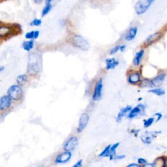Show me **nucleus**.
Returning a JSON list of instances; mask_svg holds the SVG:
<instances>
[{"label": "nucleus", "instance_id": "1", "mask_svg": "<svg viewBox=\"0 0 167 167\" xmlns=\"http://www.w3.org/2000/svg\"><path fill=\"white\" fill-rule=\"evenodd\" d=\"M156 0H138L134 6V9L138 14H143L148 11L150 7Z\"/></svg>", "mask_w": 167, "mask_h": 167}, {"label": "nucleus", "instance_id": "2", "mask_svg": "<svg viewBox=\"0 0 167 167\" xmlns=\"http://www.w3.org/2000/svg\"><path fill=\"white\" fill-rule=\"evenodd\" d=\"M72 43L74 46H76L78 49L82 50H87L90 49L89 43L86 39L80 35H75L73 37Z\"/></svg>", "mask_w": 167, "mask_h": 167}, {"label": "nucleus", "instance_id": "3", "mask_svg": "<svg viewBox=\"0 0 167 167\" xmlns=\"http://www.w3.org/2000/svg\"><path fill=\"white\" fill-rule=\"evenodd\" d=\"M7 93L12 99L17 101L22 97L23 91L19 85H13L8 89Z\"/></svg>", "mask_w": 167, "mask_h": 167}, {"label": "nucleus", "instance_id": "4", "mask_svg": "<svg viewBox=\"0 0 167 167\" xmlns=\"http://www.w3.org/2000/svg\"><path fill=\"white\" fill-rule=\"evenodd\" d=\"M89 120H90V117H89V115L87 114L84 113L81 115V116L80 118V120H79L78 127L77 128V132L78 133H82L84 131V129L86 128V127L87 126V124H88L89 122Z\"/></svg>", "mask_w": 167, "mask_h": 167}, {"label": "nucleus", "instance_id": "5", "mask_svg": "<svg viewBox=\"0 0 167 167\" xmlns=\"http://www.w3.org/2000/svg\"><path fill=\"white\" fill-rule=\"evenodd\" d=\"M78 139L76 137H73L69 138L64 145V150L67 152H72L73 150L78 146Z\"/></svg>", "mask_w": 167, "mask_h": 167}, {"label": "nucleus", "instance_id": "6", "mask_svg": "<svg viewBox=\"0 0 167 167\" xmlns=\"http://www.w3.org/2000/svg\"><path fill=\"white\" fill-rule=\"evenodd\" d=\"M102 90V80L100 79L95 85L94 92L93 95V101H98L101 97Z\"/></svg>", "mask_w": 167, "mask_h": 167}, {"label": "nucleus", "instance_id": "7", "mask_svg": "<svg viewBox=\"0 0 167 167\" xmlns=\"http://www.w3.org/2000/svg\"><path fill=\"white\" fill-rule=\"evenodd\" d=\"M71 156H72V154H71V152L65 151V152L58 155L56 159H55V162L56 163H65V162H67L71 159Z\"/></svg>", "mask_w": 167, "mask_h": 167}, {"label": "nucleus", "instance_id": "8", "mask_svg": "<svg viewBox=\"0 0 167 167\" xmlns=\"http://www.w3.org/2000/svg\"><path fill=\"white\" fill-rule=\"evenodd\" d=\"M11 99L9 95H5L0 99V110H5L9 109L11 105Z\"/></svg>", "mask_w": 167, "mask_h": 167}, {"label": "nucleus", "instance_id": "9", "mask_svg": "<svg viewBox=\"0 0 167 167\" xmlns=\"http://www.w3.org/2000/svg\"><path fill=\"white\" fill-rule=\"evenodd\" d=\"M144 106L142 105H138L137 107H135L134 109L131 110V112L129 114V118H133L135 116H138L139 114L142 112V111H144Z\"/></svg>", "mask_w": 167, "mask_h": 167}, {"label": "nucleus", "instance_id": "10", "mask_svg": "<svg viewBox=\"0 0 167 167\" xmlns=\"http://www.w3.org/2000/svg\"><path fill=\"white\" fill-rule=\"evenodd\" d=\"M161 36H162V33L161 32H157L154 33L152 35H150V37H148V38L146 39V43L147 45H151V44H152L156 41H158L159 39L161 37Z\"/></svg>", "mask_w": 167, "mask_h": 167}, {"label": "nucleus", "instance_id": "11", "mask_svg": "<svg viewBox=\"0 0 167 167\" xmlns=\"http://www.w3.org/2000/svg\"><path fill=\"white\" fill-rule=\"evenodd\" d=\"M119 62L115 58H110L107 59L106 60V69H113L118 65Z\"/></svg>", "mask_w": 167, "mask_h": 167}, {"label": "nucleus", "instance_id": "12", "mask_svg": "<svg viewBox=\"0 0 167 167\" xmlns=\"http://www.w3.org/2000/svg\"><path fill=\"white\" fill-rule=\"evenodd\" d=\"M128 81L129 83L133 84H137L140 81V76L138 73H133L132 74H131L129 77L128 78Z\"/></svg>", "mask_w": 167, "mask_h": 167}, {"label": "nucleus", "instance_id": "13", "mask_svg": "<svg viewBox=\"0 0 167 167\" xmlns=\"http://www.w3.org/2000/svg\"><path fill=\"white\" fill-rule=\"evenodd\" d=\"M165 74H160V75H159L158 77L153 79V80H152V84L155 86H160L162 83V82L165 80Z\"/></svg>", "mask_w": 167, "mask_h": 167}, {"label": "nucleus", "instance_id": "14", "mask_svg": "<svg viewBox=\"0 0 167 167\" xmlns=\"http://www.w3.org/2000/svg\"><path fill=\"white\" fill-rule=\"evenodd\" d=\"M137 33V27H134L131 28L129 31L127 33V35H126L125 39L127 41H131L133 40V39H134V37H136Z\"/></svg>", "mask_w": 167, "mask_h": 167}, {"label": "nucleus", "instance_id": "15", "mask_svg": "<svg viewBox=\"0 0 167 167\" xmlns=\"http://www.w3.org/2000/svg\"><path fill=\"white\" fill-rule=\"evenodd\" d=\"M11 32V28L9 26H0V37H4L9 35Z\"/></svg>", "mask_w": 167, "mask_h": 167}, {"label": "nucleus", "instance_id": "16", "mask_svg": "<svg viewBox=\"0 0 167 167\" xmlns=\"http://www.w3.org/2000/svg\"><path fill=\"white\" fill-rule=\"evenodd\" d=\"M34 46V42L33 40L31 41H24L22 43V47L27 52H30V50L33 49Z\"/></svg>", "mask_w": 167, "mask_h": 167}, {"label": "nucleus", "instance_id": "17", "mask_svg": "<svg viewBox=\"0 0 167 167\" xmlns=\"http://www.w3.org/2000/svg\"><path fill=\"white\" fill-rule=\"evenodd\" d=\"M39 36V31H31L25 35V37L27 39H36Z\"/></svg>", "mask_w": 167, "mask_h": 167}, {"label": "nucleus", "instance_id": "18", "mask_svg": "<svg viewBox=\"0 0 167 167\" xmlns=\"http://www.w3.org/2000/svg\"><path fill=\"white\" fill-rule=\"evenodd\" d=\"M131 106H127L126 108L121 109L120 110V112H119V114L118 115V118H117L118 121H120L122 119V118L125 116V114H127V112H129V111H131Z\"/></svg>", "mask_w": 167, "mask_h": 167}, {"label": "nucleus", "instance_id": "19", "mask_svg": "<svg viewBox=\"0 0 167 167\" xmlns=\"http://www.w3.org/2000/svg\"><path fill=\"white\" fill-rule=\"evenodd\" d=\"M27 80V77L26 74H21L17 77V82L20 86H22L25 84Z\"/></svg>", "mask_w": 167, "mask_h": 167}, {"label": "nucleus", "instance_id": "20", "mask_svg": "<svg viewBox=\"0 0 167 167\" xmlns=\"http://www.w3.org/2000/svg\"><path fill=\"white\" fill-rule=\"evenodd\" d=\"M143 55H144V50H141L140 52H138L136 56H135V58H134V61H133L134 65L137 66L140 64Z\"/></svg>", "mask_w": 167, "mask_h": 167}, {"label": "nucleus", "instance_id": "21", "mask_svg": "<svg viewBox=\"0 0 167 167\" xmlns=\"http://www.w3.org/2000/svg\"><path fill=\"white\" fill-rule=\"evenodd\" d=\"M52 6L51 3H46V5H45V7L43 8V9L42 11V13H41L42 17H45L46 15H47L48 14H49L50 12V11L52 10Z\"/></svg>", "mask_w": 167, "mask_h": 167}, {"label": "nucleus", "instance_id": "22", "mask_svg": "<svg viewBox=\"0 0 167 167\" xmlns=\"http://www.w3.org/2000/svg\"><path fill=\"white\" fill-rule=\"evenodd\" d=\"M110 145H109L105 148V150L99 154V157H110Z\"/></svg>", "mask_w": 167, "mask_h": 167}, {"label": "nucleus", "instance_id": "23", "mask_svg": "<svg viewBox=\"0 0 167 167\" xmlns=\"http://www.w3.org/2000/svg\"><path fill=\"white\" fill-rule=\"evenodd\" d=\"M119 143H116V144H114L112 146L110 147V159H112V156H114V155L115 154V153H116V150L117 149V148L119 146Z\"/></svg>", "mask_w": 167, "mask_h": 167}, {"label": "nucleus", "instance_id": "24", "mask_svg": "<svg viewBox=\"0 0 167 167\" xmlns=\"http://www.w3.org/2000/svg\"><path fill=\"white\" fill-rule=\"evenodd\" d=\"M149 92L150 93H153L154 94H156L157 95H162L165 93V91L162 89H153V90H151L149 91Z\"/></svg>", "mask_w": 167, "mask_h": 167}, {"label": "nucleus", "instance_id": "25", "mask_svg": "<svg viewBox=\"0 0 167 167\" xmlns=\"http://www.w3.org/2000/svg\"><path fill=\"white\" fill-rule=\"evenodd\" d=\"M42 24V20L41 19L35 18L30 23V25L31 26H41Z\"/></svg>", "mask_w": 167, "mask_h": 167}, {"label": "nucleus", "instance_id": "26", "mask_svg": "<svg viewBox=\"0 0 167 167\" xmlns=\"http://www.w3.org/2000/svg\"><path fill=\"white\" fill-rule=\"evenodd\" d=\"M153 121H154V118H149L148 120H145V121H144V127H149L150 125H152V124H153Z\"/></svg>", "mask_w": 167, "mask_h": 167}, {"label": "nucleus", "instance_id": "27", "mask_svg": "<svg viewBox=\"0 0 167 167\" xmlns=\"http://www.w3.org/2000/svg\"><path fill=\"white\" fill-rule=\"evenodd\" d=\"M120 46H117L116 47H114V49H112V50L110 51V54H114L115 53H116L119 50H120Z\"/></svg>", "mask_w": 167, "mask_h": 167}, {"label": "nucleus", "instance_id": "28", "mask_svg": "<svg viewBox=\"0 0 167 167\" xmlns=\"http://www.w3.org/2000/svg\"><path fill=\"white\" fill-rule=\"evenodd\" d=\"M138 163H140V164H145V163H147V161L145 160L144 159H142V158H140V159H138Z\"/></svg>", "mask_w": 167, "mask_h": 167}, {"label": "nucleus", "instance_id": "29", "mask_svg": "<svg viewBox=\"0 0 167 167\" xmlns=\"http://www.w3.org/2000/svg\"><path fill=\"white\" fill-rule=\"evenodd\" d=\"M82 165V160H80L73 166V167H80Z\"/></svg>", "mask_w": 167, "mask_h": 167}, {"label": "nucleus", "instance_id": "30", "mask_svg": "<svg viewBox=\"0 0 167 167\" xmlns=\"http://www.w3.org/2000/svg\"><path fill=\"white\" fill-rule=\"evenodd\" d=\"M44 0H33V2L36 4H40L42 2H43Z\"/></svg>", "mask_w": 167, "mask_h": 167}, {"label": "nucleus", "instance_id": "31", "mask_svg": "<svg viewBox=\"0 0 167 167\" xmlns=\"http://www.w3.org/2000/svg\"><path fill=\"white\" fill-rule=\"evenodd\" d=\"M133 166H134V167H139V166H140V165H137V164H134V163L131 164V165H128V167H133Z\"/></svg>", "mask_w": 167, "mask_h": 167}, {"label": "nucleus", "instance_id": "32", "mask_svg": "<svg viewBox=\"0 0 167 167\" xmlns=\"http://www.w3.org/2000/svg\"><path fill=\"white\" fill-rule=\"evenodd\" d=\"M125 47H126V46H125V45L120 46V50H121V51H124V49H125Z\"/></svg>", "mask_w": 167, "mask_h": 167}, {"label": "nucleus", "instance_id": "33", "mask_svg": "<svg viewBox=\"0 0 167 167\" xmlns=\"http://www.w3.org/2000/svg\"><path fill=\"white\" fill-rule=\"evenodd\" d=\"M52 0H45V2L46 3H50L52 2Z\"/></svg>", "mask_w": 167, "mask_h": 167}, {"label": "nucleus", "instance_id": "34", "mask_svg": "<svg viewBox=\"0 0 167 167\" xmlns=\"http://www.w3.org/2000/svg\"><path fill=\"white\" fill-rule=\"evenodd\" d=\"M4 69V68H3V67H0V73H1L2 72V71H3Z\"/></svg>", "mask_w": 167, "mask_h": 167}]
</instances>
